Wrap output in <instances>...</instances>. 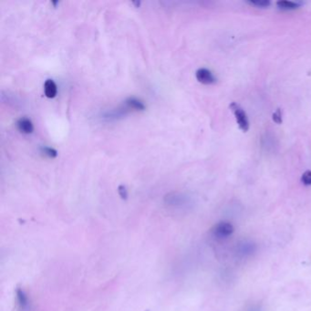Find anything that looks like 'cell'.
Wrapping results in <instances>:
<instances>
[{"instance_id": "cell-1", "label": "cell", "mask_w": 311, "mask_h": 311, "mask_svg": "<svg viewBox=\"0 0 311 311\" xmlns=\"http://www.w3.org/2000/svg\"><path fill=\"white\" fill-rule=\"evenodd\" d=\"M229 108L232 110V112L234 113L236 122L239 126V128L244 132H246L247 130H249V121H248V118L246 115V111L236 102H232Z\"/></svg>"}, {"instance_id": "cell-2", "label": "cell", "mask_w": 311, "mask_h": 311, "mask_svg": "<svg viewBox=\"0 0 311 311\" xmlns=\"http://www.w3.org/2000/svg\"><path fill=\"white\" fill-rule=\"evenodd\" d=\"M257 246L251 240H242L236 245V256L240 258H248L253 256L256 252Z\"/></svg>"}, {"instance_id": "cell-3", "label": "cell", "mask_w": 311, "mask_h": 311, "mask_svg": "<svg viewBox=\"0 0 311 311\" xmlns=\"http://www.w3.org/2000/svg\"><path fill=\"white\" fill-rule=\"evenodd\" d=\"M234 230V226L229 222H220L212 228V234L218 239H226L232 236Z\"/></svg>"}, {"instance_id": "cell-4", "label": "cell", "mask_w": 311, "mask_h": 311, "mask_svg": "<svg viewBox=\"0 0 311 311\" xmlns=\"http://www.w3.org/2000/svg\"><path fill=\"white\" fill-rule=\"evenodd\" d=\"M196 76V79L199 82L203 83V84H206V85L213 84L216 82L215 76L213 75V73L211 72L210 70L205 69V68H202V69L197 70Z\"/></svg>"}, {"instance_id": "cell-5", "label": "cell", "mask_w": 311, "mask_h": 311, "mask_svg": "<svg viewBox=\"0 0 311 311\" xmlns=\"http://www.w3.org/2000/svg\"><path fill=\"white\" fill-rule=\"evenodd\" d=\"M16 297L18 305L21 311H28L30 308V299L27 295L25 291L22 288H17L16 289Z\"/></svg>"}, {"instance_id": "cell-6", "label": "cell", "mask_w": 311, "mask_h": 311, "mask_svg": "<svg viewBox=\"0 0 311 311\" xmlns=\"http://www.w3.org/2000/svg\"><path fill=\"white\" fill-rule=\"evenodd\" d=\"M17 127L20 130V132L22 133H25V134H30L32 133L33 130H34V125L32 123V121L28 119V118H21L20 120H18L17 122Z\"/></svg>"}, {"instance_id": "cell-7", "label": "cell", "mask_w": 311, "mask_h": 311, "mask_svg": "<svg viewBox=\"0 0 311 311\" xmlns=\"http://www.w3.org/2000/svg\"><path fill=\"white\" fill-rule=\"evenodd\" d=\"M44 91L45 95L48 98H54L58 92V87L56 85L55 81L52 80H47L44 83Z\"/></svg>"}, {"instance_id": "cell-8", "label": "cell", "mask_w": 311, "mask_h": 311, "mask_svg": "<svg viewBox=\"0 0 311 311\" xmlns=\"http://www.w3.org/2000/svg\"><path fill=\"white\" fill-rule=\"evenodd\" d=\"M125 104L129 109H132V110H145V105L143 104V102H141L140 100L136 99V98H129V99H127L125 101Z\"/></svg>"}, {"instance_id": "cell-9", "label": "cell", "mask_w": 311, "mask_h": 311, "mask_svg": "<svg viewBox=\"0 0 311 311\" xmlns=\"http://www.w3.org/2000/svg\"><path fill=\"white\" fill-rule=\"evenodd\" d=\"M276 6L283 10H296L298 7L299 4L296 3V2H292V1H278L276 3Z\"/></svg>"}, {"instance_id": "cell-10", "label": "cell", "mask_w": 311, "mask_h": 311, "mask_svg": "<svg viewBox=\"0 0 311 311\" xmlns=\"http://www.w3.org/2000/svg\"><path fill=\"white\" fill-rule=\"evenodd\" d=\"M41 152H42L44 156L49 157V158H55V157H57V156H58V152H57V150H56L55 149L50 148V147H48V146L42 147V148H41Z\"/></svg>"}, {"instance_id": "cell-11", "label": "cell", "mask_w": 311, "mask_h": 311, "mask_svg": "<svg viewBox=\"0 0 311 311\" xmlns=\"http://www.w3.org/2000/svg\"><path fill=\"white\" fill-rule=\"evenodd\" d=\"M249 4L253 6H256L257 8H266L270 5V1L268 0H256V1H249Z\"/></svg>"}, {"instance_id": "cell-12", "label": "cell", "mask_w": 311, "mask_h": 311, "mask_svg": "<svg viewBox=\"0 0 311 311\" xmlns=\"http://www.w3.org/2000/svg\"><path fill=\"white\" fill-rule=\"evenodd\" d=\"M301 181L305 186H311V171H306L301 176Z\"/></svg>"}, {"instance_id": "cell-13", "label": "cell", "mask_w": 311, "mask_h": 311, "mask_svg": "<svg viewBox=\"0 0 311 311\" xmlns=\"http://www.w3.org/2000/svg\"><path fill=\"white\" fill-rule=\"evenodd\" d=\"M273 120L277 123V124H280L282 123V112H281L280 109H277V110L273 113Z\"/></svg>"}, {"instance_id": "cell-14", "label": "cell", "mask_w": 311, "mask_h": 311, "mask_svg": "<svg viewBox=\"0 0 311 311\" xmlns=\"http://www.w3.org/2000/svg\"><path fill=\"white\" fill-rule=\"evenodd\" d=\"M118 192H119V195H120V197H121L122 199H124V200L127 199V197H128V192H127L125 186H119V190H118Z\"/></svg>"}, {"instance_id": "cell-15", "label": "cell", "mask_w": 311, "mask_h": 311, "mask_svg": "<svg viewBox=\"0 0 311 311\" xmlns=\"http://www.w3.org/2000/svg\"><path fill=\"white\" fill-rule=\"evenodd\" d=\"M246 311H264L260 304H252L246 308Z\"/></svg>"}]
</instances>
